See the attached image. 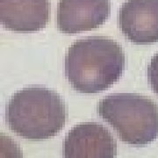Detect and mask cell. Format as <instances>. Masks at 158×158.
I'll use <instances>...</instances> for the list:
<instances>
[{
    "mask_svg": "<svg viewBox=\"0 0 158 158\" xmlns=\"http://www.w3.org/2000/svg\"><path fill=\"white\" fill-rule=\"evenodd\" d=\"M117 155V144L103 125L84 122L77 125L66 135L63 156L67 158H112Z\"/></svg>",
    "mask_w": 158,
    "mask_h": 158,
    "instance_id": "277c9868",
    "label": "cell"
},
{
    "mask_svg": "<svg viewBox=\"0 0 158 158\" xmlns=\"http://www.w3.org/2000/svg\"><path fill=\"white\" fill-rule=\"evenodd\" d=\"M98 113L127 144L145 146L158 137V106L148 97L135 93L108 95L98 103Z\"/></svg>",
    "mask_w": 158,
    "mask_h": 158,
    "instance_id": "3957f363",
    "label": "cell"
},
{
    "mask_svg": "<svg viewBox=\"0 0 158 158\" xmlns=\"http://www.w3.org/2000/svg\"><path fill=\"white\" fill-rule=\"evenodd\" d=\"M67 116L61 96L43 86L19 90L6 106L9 128L28 141H44L56 136L64 127Z\"/></svg>",
    "mask_w": 158,
    "mask_h": 158,
    "instance_id": "7a4b0ae2",
    "label": "cell"
},
{
    "mask_svg": "<svg viewBox=\"0 0 158 158\" xmlns=\"http://www.w3.org/2000/svg\"><path fill=\"white\" fill-rule=\"evenodd\" d=\"M50 18V0H0V19L5 28L30 33L43 29Z\"/></svg>",
    "mask_w": 158,
    "mask_h": 158,
    "instance_id": "52a82bcc",
    "label": "cell"
},
{
    "mask_svg": "<svg viewBox=\"0 0 158 158\" xmlns=\"http://www.w3.org/2000/svg\"><path fill=\"white\" fill-rule=\"evenodd\" d=\"M148 78L153 90L158 96V53L152 57L148 68Z\"/></svg>",
    "mask_w": 158,
    "mask_h": 158,
    "instance_id": "ba28073f",
    "label": "cell"
},
{
    "mask_svg": "<svg viewBox=\"0 0 158 158\" xmlns=\"http://www.w3.org/2000/svg\"><path fill=\"white\" fill-rule=\"evenodd\" d=\"M118 25L130 42H158V0H127L119 10Z\"/></svg>",
    "mask_w": 158,
    "mask_h": 158,
    "instance_id": "5b68a950",
    "label": "cell"
},
{
    "mask_svg": "<svg viewBox=\"0 0 158 158\" xmlns=\"http://www.w3.org/2000/svg\"><path fill=\"white\" fill-rule=\"evenodd\" d=\"M110 12V0H60L57 6V27L66 34L90 31L106 22Z\"/></svg>",
    "mask_w": 158,
    "mask_h": 158,
    "instance_id": "8992f818",
    "label": "cell"
},
{
    "mask_svg": "<svg viewBox=\"0 0 158 158\" xmlns=\"http://www.w3.org/2000/svg\"><path fill=\"white\" fill-rule=\"evenodd\" d=\"M126 57L121 46L104 36L78 40L65 56V76L81 93L93 94L106 90L122 76Z\"/></svg>",
    "mask_w": 158,
    "mask_h": 158,
    "instance_id": "6da1fadb",
    "label": "cell"
}]
</instances>
